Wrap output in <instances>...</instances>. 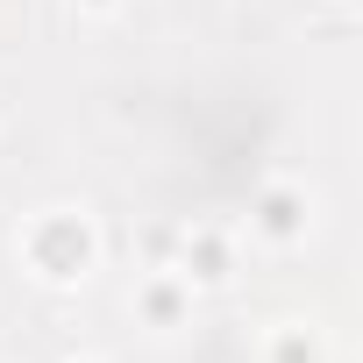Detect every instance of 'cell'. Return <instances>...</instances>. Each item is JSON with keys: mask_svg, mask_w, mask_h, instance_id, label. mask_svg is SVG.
<instances>
[{"mask_svg": "<svg viewBox=\"0 0 363 363\" xmlns=\"http://www.w3.org/2000/svg\"><path fill=\"white\" fill-rule=\"evenodd\" d=\"M171 292H178V278H171V285H150V320H157V328H171V306H178Z\"/></svg>", "mask_w": 363, "mask_h": 363, "instance_id": "obj_2", "label": "cell"}, {"mask_svg": "<svg viewBox=\"0 0 363 363\" xmlns=\"http://www.w3.org/2000/svg\"><path fill=\"white\" fill-rule=\"evenodd\" d=\"M22 250H29V264H36V278H50V285H72V278H86V264H93V235H86V221L79 214H43L29 235H22Z\"/></svg>", "mask_w": 363, "mask_h": 363, "instance_id": "obj_1", "label": "cell"}]
</instances>
